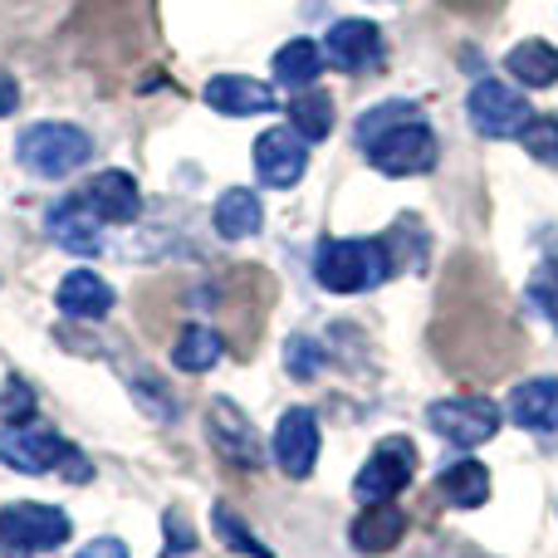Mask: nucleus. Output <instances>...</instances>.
Listing matches in <instances>:
<instances>
[{
	"label": "nucleus",
	"mask_w": 558,
	"mask_h": 558,
	"mask_svg": "<svg viewBox=\"0 0 558 558\" xmlns=\"http://www.w3.org/2000/svg\"><path fill=\"white\" fill-rule=\"evenodd\" d=\"M357 147L383 177H422L436 167V133L412 98H387L357 118Z\"/></svg>",
	"instance_id": "nucleus-1"
},
{
	"label": "nucleus",
	"mask_w": 558,
	"mask_h": 558,
	"mask_svg": "<svg viewBox=\"0 0 558 558\" xmlns=\"http://www.w3.org/2000/svg\"><path fill=\"white\" fill-rule=\"evenodd\" d=\"M392 275V241H363V235H348V241H324L314 255V279L328 294H363L377 289Z\"/></svg>",
	"instance_id": "nucleus-2"
},
{
	"label": "nucleus",
	"mask_w": 558,
	"mask_h": 558,
	"mask_svg": "<svg viewBox=\"0 0 558 558\" xmlns=\"http://www.w3.org/2000/svg\"><path fill=\"white\" fill-rule=\"evenodd\" d=\"M94 157V137L74 123H29L15 137V162L35 177H69Z\"/></svg>",
	"instance_id": "nucleus-3"
},
{
	"label": "nucleus",
	"mask_w": 558,
	"mask_h": 558,
	"mask_svg": "<svg viewBox=\"0 0 558 558\" xmlns=\"http://www.w3.org/2000/svg\"><path fill=\"white\" fill-rule=\"evenodd\" d=\"M69 539V514L39 500H15L0 510V558H35Z\"/></svg>",
	"instance_id": "nucleus-4"
},
{
	"label": "nucleus",
	"mask_w": 558,
	"mask_h": 558,
	"mask_svg": "<svg viewBox=\"0 0 558 558\" xmlns=\"http://www.w3.org/2000/svg\"><path fill=\"white\" fill-rule=\"evenodd\" d=\"M412 475H416L412 441H407V436H387V441H377V451L363 461V471H357V481H353V495L363 505H387L412 485Z\"/></svg>",
	"instance_id": "nucleus-5"
},
{
	"label": "nucleus",
	"mask_w": 558,
	"mask_h": 558,
	"mask_svg": "<svg viewBox=\"0 0 558 558\" xmlns=\"http://www.w3.org/2000/svg\"><path fill=\"white\" fill-rule=\"evenodd\" d=\"M465 113H471V128L481 137H520L524 123H530V104L520 98V88L500 84V78H481L465 98Z\"/></svg>",
	"instance_id": "nucleus-6"
},
{
	"label": "nucleus",
	"mask_w": 558,
	"mask_h": 558,
	"mask_svg": "<svg viewBox=\"0 0 558 558\" xmlns=\"http://www.w3.org/2000/svg\"><path fill=\"white\" fill-rule=\"evenodd\" d=\"M426 422L451 446H481L500 432V407L485 397H446V402L426 407Z\"/></svg>",
	"instance_id": "nucleus-7"
},
{
	"label": "nucleus",
	"mask_w": 558,
	"mask_h": 558,
	"mask_svg": "<svg viewBox=\"0 0 558 558\" xmlns=\"http://www.w3.org/2000/svg\"><path fill=\"white\" fill-rule=\"evenodd\" d=\"M206 432H211V446H216V451H221L231 465H241V471H260V465H265L260 432H255L251 416H245L235 402L216 397V402L206 407Z\"/></svg>",
	"instance_id": "nucleus-8"
},
{
	"label": "nucleus",
	"mask_w": 558,
	"mask_h": 558,
	"mask_svg": "<svg viewBox=\"0 0 558 558\" xmlns=\"http://www.w3.org/2000/svg\"><path fill=\"white\" fill-rule=\"evenodd\" d=\"M383 29L373 25V20H333L324 35V59L333 69H343V74H363V69H373L377 59H383Z\"/></svg>",
	"instance_id": "nucleus-9"
},
{
	"label": "nucleus",
	"mask_w": 558,
	"mask_h": 558,
	"mask_svg": "<svg viewBox=\"0 0 558 558\" xmlns=\"http://www.w3.org/2000/svg\"><path fill=\"white\" fill-rule=\"evenodd\" d=\"M251 157H255V177H260L265 186H275V192L294 186L308 167V147L294 128H270V133H260L251 147Z\"/></svg>",
	"instance_id": "nucleus-10"
},
{
	"label": "nucleus",
	"mask_w": 558,
	"mask_h": 558,
	"mask_svg": "<svg viewBox=\"0 0 558 558\" xmlns=\"http://www.w3.org/2000/svg\"><path fill=\"white\" fill-rule=\"evenodd\" d=\"M64 451L69 446L59 441L49 426H35V422H15V426H5V436H0V461L20 475L54 471V465L64 461Z\"/></svg>",
	"instance_id": "nucleus-11"
},
{
	"label": "nucleus",
	"mask_w": 558,
	"mask_h": 558,
	"mask_svg": "<svg viewBox=\"0 0 558 558\" xmlns=\"http://www.w3.org/2000/svg\"><path fill=\"white\" fill-rule=\"evenodd\" d=\"M279 471L289 475V481H304V475H314V461H318V416L308 412V407H294V412L279 416L275 426V441H270Z\"/></svg>",
	"instance_id": "nucleus-12"
},
{
	"label": "nucleus",
	"mask_w": 558,
	"mask_h": 558,
	"mask_svg": "<svg viewBox=\"0 0 558 558\" xmlns=\"http://www.w3.org/2000/svg\"><path fill=\"white\" fill-rule=\"evenodd\" d=\"M78 206H84L94 221H108V226H128L137 221V211H143V192H137V182L128 172H98L94 182L78 192Z\"/></svg>",
	"instance_id": "nucleus-13"
},
{
	"label": "nucleus",
	"mask_w": 558,
	"mask_h": 558,
	"mask_svg": "<svg viewBox=\"0 0 558 558\" xmlns=\"http://www.w3.org/2000/svg\"><path fill=\"white\" fill-rule=\"evenodd\" d=\"M45 231L54 245H64V255H104V231H98V221L78 206V196L49 206Z\"/></svg>",
	"instance_id": "nucleus-14"
},
{
	"label": "nucleus",
	"mask_w": 558,
	"mask_h": 558,
	"mask_svg": "<svg viewBox=\"0 0 558 558\" xmlns=\"http://www.w3.org/2000/svg\"><path fill=\"white\" fill-rule=\"evenodd\" d=\"M505 412L524 432H558V377H530V383H520L510 392V402H505Z\"/></svg>",
	"instance_id": "nucleus-15"
},
{
	"label": "nucleus",
	"mask_w": 558,
	"mask_h": 558,
	"mask_svg": "<svg viewBox=\"0 0 558 558\" xmlns=\"http://www.w3.org/2000/svg\"><path fill=\"white\" fill-rule=\"evenodd\" d=\"M206 104L216 113H231V118H251V113H270L275 108V88L260 84V78H245V74H221L206 84Z\"/></svg>",
	"instance_id": "nucleus-16"
},
{
	"label": "nucleus",
	"mask_w": 558,
	"mask_h": 558,
	"mask_svg": "<svg viewBox=\"0 0 558 558\" xmlns=\"http://www.w3.org/2000/svg\"><path fill=\"white\" fill-rule=\"evenodd\" d=\"M402 534H407V514L387 500V505H367V510L353 520L348 539H353L357 554H392L397 544H402Z\"/></svg>",
	"instance_id": "nucleus-17"
},
{
	"label": "nucleus",
	"mask_w": 558,
	"mask_h": 558,
	"mask_svg": "<svg viewBox=\"0 0 558 558\" xmlns=\"http://www.w3.org/2000/svg\"><path fill=\"white\" fill-rule=\"evenodd\" d=\"M54 299L69 318H104L108 308H113V284L98 279L94 270H74V275L59 279Z\"/></svg>",
	"instance_id": "nucleus-18"
},
{
	"label": "nucleus",
	"mask_w": 558,
	"mask_h": 558,
	"mask_svg": "<svg viewBox=\"0 0 558 558\" xmlns=\"http://www.w3.org/2000/svg\"><path fill=\"white\" fill-rule=\"evenodd\" d=\"M211 221H216V235H221V241H251V235L265 226L260 196H255L251 186H231V192H221Z\"/></svg>",
	"instance_id": "nucleus-19"
},
{
	"label": "nucleus",
	"mask_w": 558,
	"mask_h": 558,
	"mask_svg": "<svg viewBox=\"0 0 558 558\" xmlns=\"http://www.w3.org/2000/svg\"><path fill=\"white\" fill-rule=\"evenodd\" d=\"M436 490H441V500L456 505V510H475V505L490 500V471H485L481 461H456L441 471Z\"/></svg>",
	"instance_id": "nucleus-20"
},
{
	"label": "nucleus",
	"mask_w": 558,
	"mask_h": 558,
	"mask_svg": "<svg viewBox=\"0 0 558 558\" xmlns=\"http://www.w3.org/2000/svg\"><path fill=\"white\" fill-rule=\"evenodd\" d=\"M510 74L520 78L524 88H549L558 84V49L549 45V39H520V45L510 49Z\"/></svg>",
	"instance_id": "nucleus-21"
},
{
	"label": "nucleus",
	"mask_w": 558,
	"mask_h": 558,
	"mask_svg": "<svg viewBox=\"0 0 558 558\" xmlns=\"http://www.w3.org/2000/svg\"><path fill=\"white\" fill-rule=\"evenodd\" d=\"M324 64H328L324 45H314V39H289V45L275 54V78L299 94V88H308L318 74H324Z\"/></svg>",
	"instance_id": "nucleus-22"
},
{
	"label": "nucleus",
	"mask_w": 558,
	"mask_h": 558,
	"mask_svg": "<svg viewBox=\"0 0 558 558\" xmlns=\"http://www.w3.org/2000/svg\"><path fill=\"white\" fill-rule=\"evenodd\" d=\"M289 123L304 143H324L328 128H333V98L318 94V88H304L299 98H289Z\"/></svg>",
	"instance_id": "nucleus-23"
},
{
	"label": "nucleus",
	"mask_w": 558,
	"mask_h": 558,
	"mask_svg": "<svg viewBox=\"0 0 558 558\" xmlns=\"http://www.w3.org/2000/svg\"><path fill=\"white\" fill-rule=\"evenodd\" d=\"M221 333H211V328H202V324H192V328H182V338L172 343V363L182 367V373H206V367L221 357Z\"/></svg>",
	"instance_id": "nucleus-24"
},
{
	"label": "nucleus",
	"mask_w": 558,
	"mask_h": 558,
	"mask_svg": "<svg viewBox=\"0 0 558 558\" xmlns=\"http://www.w3.org/2000/svg\"><path fill=\"white\" fill-rule=\"evenodd\" d=\"M211 524H216V539H221L226 549H235V554H245V558H275L260 539H255L251 524H245L241 514L231 510V505H216V510H211Z\"/></svg>",
	"instance_id": "nucleus-25"
},
{
	"label": "nucleus",
	"mask_w": 558,
	"mask_h": 558,
	"mask_svg": "<svg viewBox=\"0 0 558 558\" xmlns=\"http://www.w3.org/2000/svg\"><path fill=\"white\" fill-rule=\"evenodd\" d=\"M520 143H524V153H530L534 162L558 167V118H530L524 133H520Z\"/></svg>",
	"instance_id": "nucleus-26"
},
{
	"label": "nucleus",
	"mask_w": 558,
	"mask_h": 558,
	"mask_svg": "<svg viewBox=\"0 0 558 558\" xmlns=\"http://www.w3.org/2000/svg\"><path fill=\"white\" fill-rule=\"evenodd\" d=\"M284 373L289 377H318L324 373V348H318V338H308V333H294L284 343Z\"/></svg>",
	"instance_id": "nucleus-27"
},
{
	"label": "nucleus",
	"mask_w": 558,
	"mask_h": 558,
	"mask_svg": "<svg viewBox=\"0 0 558 558\" xmlns=\"http://www.w3.org/2000/svg\"><path fill=\"white\" fill-rule=\"evenodd\" d=\"M530 304L558 328V260H544L530 279Z\"/></svg>",
	"instance_id": "nucleus-28"
},
{
	"label": "nucleus",
	"mask_w": 558,
	"mask_h": 558,
	"mask_svg": "<svg viewBox=\"0 0 558 558\" xmlns=\"http://www.w3.org/2000/svg\"><path fill=\"white\" fill-rule=\"evenodd\" d=\"M29 412H35V392H29L25 377H5L0 383V422H29Z\"/></svg>",
	"instance_id": "nucleus-29"
},
{
	"label": "nucleus",
	"mask_w": 558,
	"mask_h": 558,
	"mask_svg": "<svg viewBox=\"0 0 558 558\" xmlns=\"http://www.w3.org/2000/svg\"><path fill=\"white\" fill-rule=\"evenodd\" d=\"M162 524H167V554H162V558H186V554L196 549V530L186 524L182 510H167Z\"/></svg>",
	"instance_id": "nucleus-30"
},
{
	"label": "nucleus",
	"mask_w": 558,
	"mask_h": 558,
	"mask_svg": "<svg viewBox=\"0 0 558 558\" xmlns=\"http://www.w3.org/2000/svg\"><path fill=\"white\" fill-rule=\"evenodd\" d=\"M74 558H128V544L123 539H113V534H104V539H94V544H84Z\"/></svg>",
	"instance_id": "nucleus-31"
},
{
	"label": "nucleus",
	"mask_w": 558,
	"mask_h": 558,
	"mask_svg": "<svg viewBox=\"0 0 558 558\" xmlns=\"http://www.w3.org/2000/svg\"><path fill=\"white\" fill-rule=\"evenodd\" d=\"M15 108H20V84L5 74V69H0V118L15 113Z\"/></svg>",
	"instance_id": "nucleus-32"
},
{
	"label": "nucleus",
	"mask_w": 558,
	"mask_h": 558,
	"mask_svg": "<svg viewBox=\"0 0 558 558\" xmlns=\"http://www.w3.org/2000/svg\"><path fill=\"white\" fill-rule=\"evenodd\" d=\"M59 465H64V471H69V481H88V461L74 451V446H69V451H64V461H59Z\"/></svg>",
	"instance_id": "nucleus-33"
}]
</instances>
